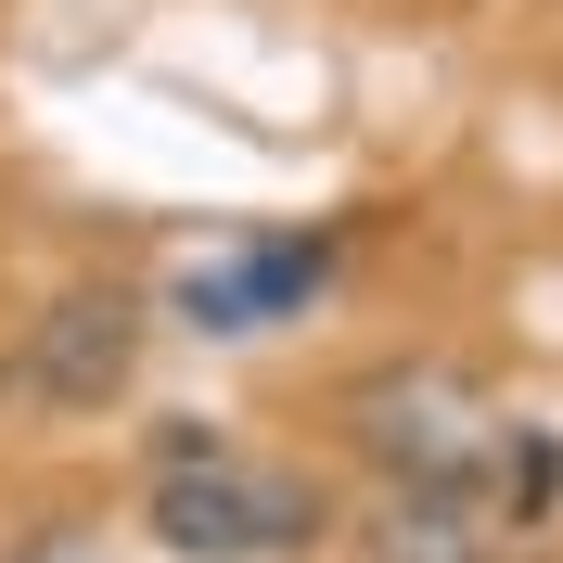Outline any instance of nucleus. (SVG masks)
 <instances>
[{
    "label": "nucleus",
    "instance_id": "nucleus-3",
    "mask_svg": "<svg viewBox=\"0 0 563 563\" xmlns=\"http://www.w3.org/2000/svg\"><path fill=\"white\" fill-rule=\"evenodd\" d=\"M358 435H372V461H385V487L397 474H487L499 461L487 410H474L449 372H372V385H358Z\"/></svg>",
    "mask_w": 563,
    "mask_h": 563
},
{
    "label": "nucleus",
    "instance_id": "nucleus-1",
    "mask_svg": "<svg viewBox=\"0 0 563 563\" xmlns=\"http://www.w3.org/2000/svg\"><path fill=\"white\" fill-rule=\"evenodd\" d=\"M154 538L179 563H295V551L333 538V499H320L308 461H256L231 435L179 422L167 461H154Z\"/></svg>",
    "mask_w": 563,
    "mask_h": 563
},
{
    "label": "nucleus",
    "instance_id": "nucleus-2",
    "mask_svg": "<svg viewBox=\"0 0 563 563\" xmlns=\"http://www.w3.org/2000/svg\"><path fill=\"white\" fill-rule=\"evenodd\" d=\"M141 333H154V320H141L129 282L52 295V320H26V397H38V410H103V397H129Z\"/></svg>",
    "mask_w": 563,
    "mask_h": 563
},
{
    "label": "nucleus",
    "instance_id": "nucleus-6",
    "mask_svg": "<svg viewBox=\"0 0 563 563\" xmlns=\"http://www.w3.org/2000/svg\"><path fill=\"white\" fill-rule=\"evenodd\" d=\"M13 563H90V538H77V526H38V538H26Z\"/></svg>",
    "mask_w": 563,
    "mask_h": 563
},
{
    "label": "nucleus",
    "instance_id": "nucleus-4",
    "mask_svg": "<svg viewBox=\"0 0 563 563\" xmlns=\"http://www.w3.org/2000/svg\"><path fill=\"white\" fill-rule=\"evenodd\" d=\"M333 282V244L320 231H269V244H231L206 256V269H179V320L192 333H269V320H295Z\"/></svg>",
    "mask_w": 563,
    "mask_h": 563
},
{
    "label": "nucleus",
    "instance_id": "nucleus-5",
    "mask_svg": "<svg viewBox=\"0 0 563 563\" xmlns=\"http://www.w3.org/2000/svg\"><path fill=\"white\" fill-rule=\"evenodd\" d=\"M499 499L487 474H397L385 499H372V526H358V551L372 563H499Z\"/></svg>",
    "mask_w": 563,
    "mask_h": 563
}]
</instances>
